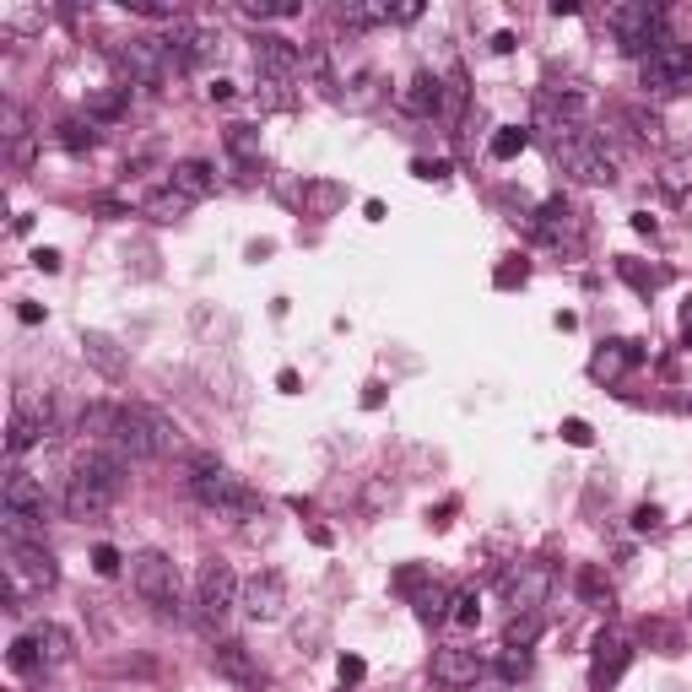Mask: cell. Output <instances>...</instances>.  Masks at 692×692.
I'll list each match as a JSON object with an SVG mask.
<instances>
[{
  "mask_svg": "<svg viewBox=\"0 0 692 692\" xmlns=\"http://www.w3.org/2000/svg\"><path fill=\"white\" fill-rule=\"evenodd\" d=\"M401 103H406V114H417V119H433L438 109H444V82L438 76H411L406 82V92H401Z\"/></svg>",
  "mask_w": 692,
  "mask_h": 692,
  "instance_id": "cell-21",
  "label": "cell"
},
{
  "mask_svg": "<svg viewBox=\"0 0 692 692\" xmlns=\"http://www.w3.org/2000/svg\"><path fill=\"white\" fill-rule=\"evenodd\" d=\"M617 276H622V282H633L638 292H655L665 282V271H644V265H633V260H617Z\"/></svg>",
  "mask_w": 692,
  "mask_h": 692,
  "instance_id": "cell-37",
  "label": "cell"
},
{
  "mask_svg": "<svg viewBox=\"0 0 692 692\" xmlns=\"http://www.w3.org/2000/svg\"><path fill=\"white\" fill-rule=\"evenodd\" d=\"M638 363H644V346H638V341H611L590 368H595V379H617L622 368H638Z\"/></svg>",
  "mask_w": 692,
  "mask_h": 692,
  "instance_id": "cell-24",
  "label": "cell"
},
{
  "mask_svg": "<svg viewBox=\"0 0 692 692\" xmlns=\"http://www.w3.org/2000/svg\"><path fill=\"white\" fill-rule=\"evenodd\" d=\"M163 49H168V60H173V71H195V65H206L211 55L222 49V33H211V28H195V22H173L168 38H163Z\"/></svg>",
  "mask_w": 692,
  "mask_h": 692,
  "instance_id": "cell-12",
  "label": "cell"
},
{
  "mask_svg": "<svg viewBox=\"0 0 692 692\" xmlns=\"http://www.w3.org/2000/svg\"><path fill=\"white\" fill-rule=\"evenodd\" d=\"M363 671H368V665L357 655H341V682H363Z\"/></svg>",
  "mask_w": 692,
  "mask_h": 692,
  "instance_id": "cell-48",
  "label": "cell"
},
{
  "mask_svg": "<svg viewBox=\"0 0 692 692\" xmlns=\"http://www.w3.org/2000/svg\"><path fill=\"white\" fill-rule=\"evenodd\" d=\"M276 390H287V395H298V374H292V368H282V374H276Z\"/></svg>",
  "mask_w": 692,
  "mask_h": 692,
  "instance_id": "cell-52",
  "label": "cell"
},
{
  "mask_svg": "<svg viewBox=\"0 0 692 692\" xmlns=\"http://www.w3.org/2000/svg\"><path fill=\"white\" fill-rule=\"evenodd\" d=\"M76 482H87L92 492H103V498H114L119 503V492H125L130 482V460L119 455V449H87L82 460H76Z\"/></svg>",
  "mask_w": 692,
  "mask_h": 692,
  "instance_id": "cell-13",
  "label": "cell"
},
{
  "mask_svg": "<svg viewBox=\"0 0 692 692\" xmlns=\"http://www.w3.org/2000/svg\"><path fill=\"white\" fill-rule=\"evenodd\" d=\"M125 460H163V455H179L184 449V433H179V422L163 417L157 406H125L119 401V433H114V444Z\"/></svg>",
  "mask_w": 692,
  "mask_h": 692,
  "instance_id": "cell-1",
  "label": "cell"
},
{
  "mask_svg": "<svg viewBox=\"0 0 692 692\" xmlns=\"http://www.w3.org/2000/svg\"><path fill=\"white\" fill-rule=\"evenodd\" d=\"M449 617H455L460 628H476V622H482V595H476V590H460V595H455V611H449Z\"/></svg>",
  "mask_w": 692,
  "mask_h": 692,
  "instance_id": "cell-38",
  "label": "cell"
},
{
  "mask_svg": "<svg viewBox=\"0 0 692 692\" xmlns=\"http://www.w3.org/2000/svg\"><path fill=\"white\" fill-rule=\"evenodd\" d=\"M141 211H146L152 222H179L184 211H190V201H184L179 190H168V184H163V190H152V195L141 201Z\"/></svg>",
  "mask_w": 692,
  "mask_h": 692,
  "instance_id": "cell-28",
  "label": "cell"
},
{
  "mask_svg": "<svg viewBox=\"0 0 692 692\" xmlns=\"http://www.w3.org/2000/svg\"><path fill=\"white\" fill-rule=\"evenodd\" d=\"M303 49L298 44H287V38H260L255 44V65H260V76H276V82H287V76H298L303 71Z\"/></svg>",
  "mask_w": 692,
  "mask_h": 692,
  "instance_id": "cell-20",
  "label": "cell"
},
{
  "mask_svg": "<svg viewBox=\"0 0 692 692\" xmlns=\"http://www.w3.org/2000/svg\"><path fill=\"white\" fill-rule=\"evenodd\" d=\"M206 98H211V103H228V98H233V82H228V76H217V82L206 87Z\"/></svg>",
  "mask_w": 692,
  "mask_h": 692,
  "instance_id": "cell-49",
  "label": "cell"
},
{
  "mask_svg": "<svg viewBox=\"0 0 692 692\" xmlns=\"http://www.w3.org/2000/svg\"><path fill=\"white\" fill-rule=\"evenodd\" d=\"M0 125H6V141L11 146H22V136H28V114H22L17 103H6V109H0Z\"/></svg>",
  "mask_w": 692,
  "mask_h": 692,
  "instance_id": "cell-42",
  "label": "cell"
},
{
  "mask_svg": "<svg viewBox=\"0 0 692 692\" xmlns=\"http://www.w3.org/2000/svg\"><path fill=\"white\" fill-rule=\"evenodd\" d=\"M552 146H557L563 173H574L579 184H611L617 179V152H611L601 136H590V130H574V136H563Z\"/></svg>",
  "mask_w": 692,
  "mask_h": 692,
  "instance_id": "cell-7",
  "label": "cell"
},
{
  "mask_svg": "<svg viewBox=\"0 0 692 692\" xmlns=\"http://www.w3.org/2000/svg\"><path fill=\"white\" fill-rule=\"evenodd\" d=\"M341 22H346L352 33L384 28V22H395V6H341Z\"/></svg>",
  "mask_w": 692,
  "mask_h": 692,
  "instance_id": "cell-31",
  "label": "cell"
},
{
  "mask_svg": "<svg viewBox=\"0 0 692 692\" xmlns=\"http://www.w3.org/2000/svg\"><path fill=\"white\" fill-rule=\"evenodd\" d=\"M130 109V87H114V92H98V98L87 103V119H98V125H114L119 114Z\"/></svg>",
  "mask_w": 692,
  "mask_h": 692,
  "instance_id": "cell-30",
  "label": "cell"
},
{
  "mask_svg": "<svg viewBox=\"0 0 692 692\" xmlns=\"http://www.w3.org/2000/svg\"><path fill=\"white\" fill-rule=\"evenodd\" d=\"M211 665H217V676H228L233 687H260V665L238 638H222V644L211 649Z\"/></svg>",
  "mask_w": 692,
  "mask_h": 692,
  "instance_id": "cell-19",
  "label": "cell"
},
{
  "mask_svg": "<svg viewBox=\"0 0 692 692\" xmlns=\"http://www.w3.org/2000/svg\"><path fill=\"white\" fill-rule=\"evenodd\" d=\"M606 28L617 33V49L633 60H644L649 49H660L665 38V6H655V0H633V6H611L606 11Z\"/></svg>",
  "mask_w": 692,
  "mask_h": 692,
  "instance_id": "cell-4",
  "label": "cell"
},
{
  "mask_svg": "<svg viewBox=\"0 0 692 692\" xmlns=\"http://www.w3.org/2000/svg\"><path fill=\"white\" fill-rule=\"evenodd\" d=\"M60 584V563L44 541H6V601L17 611V595L28 590H55Z\"/></svg>",
  "mask_w": 692,
  "mask_h": 692,
  "instance_id": "cell-5",
  "label": "cell"
},
{
  "mask_svg": "<svg viewBox=\"0 0 692 692\" xmlns=\"http://www.w3.org/2000/svg\"><path fill=\"white\" fill-rule=\"evenodd\" d=\"M33 644H38V655H44V671H55V665H65L76 655V638H71V628H60V622H38Z\"/></svg>",
  "mask_w": 692,
  "mask_h": 692,
  "instance_id": "cell-22",
  "label": "cell"
},
{
  "mask_svg": "<svg viewBox=\"0 0 692 692\" xmlns=\"http://www.w3.org/2000/svg\"><path fill=\"white\" fill-rule=\"evenodd\" d=\"M130 584L157 617H184V595H179V568H173L168 552H136L130 557Z\"/></svg>",
  "mask_w": 692,
  "mask_h": 692,
  "instance_id": "cell-3",
  "label": "cell"
},
{
  "mask_svg": "<svg viewBox=\"0 0 692 692\" xmlns=\"http://www.w3.org/2000/svg\"><path fill=\"white\" fill-rule=\"evenodd\" d=\"M563 438H568L574 449H590V444H595V433H590V422H584V417H568V422H563Z\"/></svg>",
  "mask_w": 692,
  "mask_h": 692,
  "instance_id": "cell-45",
  "label": "cell"
},
{
  "mask_svg": "<svg viewBox=\"0 0 692 692\" xmlns=\"http://www.w3.org/2000/svg\"><path fill=\"white\" fill-rule=\"evenodd\" d=\"M682 411H687V417H692V395H682Z\"/></svg>",
  "mask_w": 692,
  "mask_h": 692,
  "instance_id": "cell-55",
  "label": "cell"
},
{
  "mask_svg": "<svg viewBox=\"0 0 692 692\" xmlns=\"http://www.w3.org/2000/svg\"><path fill=\"white\" fill-rule=\"evenodd\" d=\"M103 509H114V498H103V492H92L87 482H65V514L71 519H98Z\"/></svg>",
  "mask_w": 692,
  "mask_h": 692,
  "instance_id": "cell-25",
  "label": "cell"
},
{
  "mask_svg": "<svg viewBox=\"0 0 692 692\" xmlns=\"http://www.w3.org/2000/svg\"><path fill=\"white\" fill-rule=\"evenodd\" d=\"M660 190H665V195H687V163H665Z\"/></svg>",
  "mask_w": 692,
  "mask_h": 692,
  "instance_id": "cell-44",
  "label": "cell"
},
{
  "mask_svg": "<svg viewBox=\"0 0 692 692\" xmlns=\"http://www.w3.org/2000/svg\"><path fill=\"white\" fill-rule=\"evenodd\" d=\"M682 341L692 346V309H687V330H682Z\"/></svg>",
  "mask_w": 692,
  "mask_h": 692,
  "instance_id": "cell-54",
  "label": "cell"
},
{
  "mask_svg": "<svg viewBox=\"0 0 692 692\" xmlns=\"http://www.w3.org/2000/svg\"><path fill=\"white\" fill-rule=\"evenodd\" d=\"M0 28H6V33H38V28H44V11H22V6H0Z\"/></svg>",
  "mask_w": 692,
  "mask_h": 692,
  "instance_id": "cell-36",
  "label": "cell"
},
{
  "mask_svg": "<svg viewBox=\"0 0 692 692\" xmlns=\"http://www.w3.org/2000/svg\"><path fill=\"white\" fill-rule=\"evenodd\" d=\"M55 433V406L49 401H17L11 411V428H6V455H28L33 444H44V438Z\"/></svg>",
  "mask_w": 692,
  "mask_h": 692,
  "instance_id": "cell-14",
  "label": "cell"
},
{
  "mask_svg": "<svg viewBox=\"0 0 692 692\" xmlns=\"http://www.w3.org/2000/svg\"><path fill=\"white\" fill-rule=\"evenodd\" d=\"M238 590H244V579H238L222 557H206L201 574H195V606H201V617L211 628H222V622L238 611Z\"/></svg>",
  "mask_w": 692,
  "mask_h": 692,
  "instance_id": "cell-9",
  "label": "cell"
},
{
  "mask_svg": "<svg viewBox=\"0 0 692 692\" xmlns=\"http://www.w3.org/2000/svg\"><path fill=\"white\" fill-rule=\"evenodd\" d=\"M238 617L244 622H282L287 617V579L276 574V568L249 574L244 590H238Z\"/></svg>",
  "mask_w": 692,
  "mask_h": 692,
  "instance_id": "cell-10",
  "label": "cell"
},
{
  "mask_svg": "<svg viewBox=\"0 0 692 692\" xmlns=\"http://www.w3.org/2000/svg\"><path fill=\"white\" fill-rule=\"evenodd\" d=\"M228 152L238 163H260V130L255 125H228Z\"/></svg>",
  "mask_w": 692,
  "mask_h": 692,
  "instance_id": "cell-32",
  "label": "cell"
},
{
  "mask_svg": "<svg viewBox=\"0 0 692 692\" xmlns=\"http://www.w3.org/2000/svg\"><path fill=\"white\" fill-rule=\"evenodd\" d=\"M638 82H644V92H655V98L687 92L692 87V49L682 38H665L660 49H649V55L638 60Z\"/></svg>",
  "mask_w": 692,
  "mask_h": 692,
  "instance_id": "cell-6",
  "label": "cell"
},
{
  "mask_svg": "<svg viewBox=\"0 0 692 692\" xmlns=\"http://www.w3.org/2000/svg\"><path fill=\"white\" fill-rule=\"evenodd\" d=\"M190 492H195V503H206L211 514H222V519H260L265 509V498L255 487H244L238 476L228 471H217V476H190Z\"/></svg>",
  "mask_w": 692,
  "mask_h": 692,
  "instance_id": "cell-8",
  "label": "cell"
},
{
  "mask_svg": "<svg viewBox=\"0 0 692 692\" xmlns=\"http://www.w3.org/2000/svg\"><path fill=\"white\" fill-rule=\"evenodd\" d=\"M244 17L249 22H287V17H298V6H292V0H282V6H255V0H249Z\"/></svg>",
  "mask_w": 692,
  "mask_h": 692,
  "instance_id": "cell-40",
  "label": "cell"
},
{
  "mask_svg": "<svg viewBox=\"0 0 692 692\" xmlns=\"http://www.w3.org/2000/svg\"><path fill=\"white\" fill-rule=\"evenodd\" d=\"M552 590V568L547 563H514L509 574H503V601H509L514 611H536L541 601H547Z\"/></svg>",
  "mask_w": 692,
  "mask_h": 692,
  "instance_id": "cell-15",
  "label": "cell"
},
{
  "mask_svg": "<svg viewBox=\"0 0 692 692\" xmlns=\"http://www.w3.org/2000/svg\"><path fill=\"white\" fill-rule=\"evenodd\" d=\"M92 568H98L103 579H114L119 568H125V557H119V547H109V541H98V547H92Z\"/></svg>",
  "mask_w": 692,
  "mask_h": 692,
  "instance_id": "cell-41",
  "label": "cell"
},
{
  "mask_svg": "<svg viewBox=\"0 0 692 692\" xmlns=\"http://www.w3.org/2000/svg\"><path fill=\"white\" fill-rule=\"evenodd\" d=\"M525 146H530V130H519V125H503L498 136H492V146H487V152L498 157V163H509V157H519V152H525Z\"/></svg>",
  "mask_w": 692,
  "mask_h": 692,
  "instance_id": "cell-33",
  "label": "cell"
},
{
  "mask_svg": "<svg viewBox=\"0 0 692 692\" xmlns=\"http://www.w3.org/2000/svg\"><path fill=\"white\" fill-rule=\"evenodd\" d=\"M541 628H547L541 611H514V617L503 622V644H509V649H530L541 638Z\"/></svg>",
  "mask_w": 692,
  "mask_h": 692,
  "instance_id": "cell-27",
  "label": "cell"
},
{
  "mask_svg": "<svg viewBox=\"0 0 692 692\" xmlns=\"http://www.w3.org/2000/svg\"><path fill=\"white\" fill-rule=\"evenodd\" d=\"M628 665H633V649H628V638H622V633H601V638H595V660H590V682L595 687H611V682H617V676L622 671H628Z\"/></svg>",
  "mask_w": 692,
  "mask_h": 692,
  "instance_id": "cell-17",
  "label": "cell"
},
{
  "mask_svg": "<svg viewBox=\"0 0 692 692\" xmlns=\"http://www.w3.org/2000/svg\"><path fill=\"white\" fill-rule=\"evenodd\" d=\"M6 665H11V671H17V676H38V671H44V655H38L33 633L11 638V649H6Z\"/></svg>",
  "mask_w": 692,
  "mask_h": 692,
  "instance_id": "cell-29",
  "label": "cell"
},
{
  "mask_svg": "<svg viewBox=\"0 0 692 692\" xmlns=\"http://www.w3.org/2000/svg\"><path fill=\"white\" fill-rule=\"evenodd\" d=\"M498 671H503V682H519V676L530 671V649H509V644H503V655H498Z\"/></svg>",
  "mask_w": 692,
  "mask_h": 692,
  "instance_id": "cell-39",
  "label": "cell"
},
{
  "mask_svg": "<svg viewBox=\"0 0 692 692\" xmlns=\"http://www.w3.org/2000/svg\"><path fill=\"white\" fill-rule=\"evenodd\" d=\"M82 357H87L92 368H103L109 379H119V374H125V363H130V357L119 352L109 336H98V330H87V336H82Z\"/></svg>",
  "mask_w": 692,
  "mask_h": 692,
  "instance_id": "cell-23",
  "label": "cell"
},
{
  "mask_svg": "<svg viewBox=\"0 0 692 692\" xmlns=\"http://www.w3.org/2000/svg\"><path fill=\"white\" fill-rule=\"evenodd\" d=\"M44 519H49L44 482L28 471H11L6 487H0V530H6V541H38L44 536Z\"/></svg>",
  "mask_w": 692,
  "mask_h": 692,
  "instance_id": "cell-2",
  "label": "cell"
},
{
  "mask_svg": "<svg viewBox=\"0 0 692 692\" xmlns=\"http://www.w3.org/2000/svg\"><path fill=\"white\" fill-rule=\"evenodd\" d=\"M33 265H38V271H49V276H55V271H60V255H55V249H38Z\"/></svg>",
  "mask_w": 692,
  "mask_h": 692,
  "instance_id": "cell-50",
  "label": "cell"
},
{
  "mask_svg": "<svg viewBox=\"0 0 692 692\" xmlns=\"http://www.w3.org/2000/svg\"><path fill=\"white\" fill-rule=\"evenodd\" d=\"M433 682L438 687H476V676L487 671V660L476 655V649H465V644H444V649H433Z\"/></svg>",
  "mask_w": 692,
  "mask_h": 692,
  "instance_id": "cell-16",
  "label": "cell"
},
{
  "mask_svg": "<svg viewBox=\"0 0 692 692\" xmlns=\"http://www.w3.org/2000/svg\"><path fill=\"white\" fill-rule=\"evenodd\" d=\"M633 530H660V509H655V503H644V509L633 514Z\"/></svg>",
  "mask_w": 692,
  "mask_h": 692,
  "instance_id": "cell-47",
  "label": "cell"
},
{
  "mask_svg": "<svg viewBox=\"0 0 692 692\" xmlns=\"http://www.w3.org/2000/svg\"><path fill=\"white\" fill-rule=\"evenodd\" d=\"M168 190H179L184 201H206L211 190H217V168L206 163V157H184V163H173L168 168Z\"/></svg>",
  "mask_w": 692,
  "mask_h": 692,
  "instance_id": "cell-18",
  "label": "cell"
},
{
  "mask_svg": "<svg viewBox=\"0 0 692 692\" xmlns=\"http://www.w3.org/2000/svg\"><path fill=\"white\" fill-rule=\"evenodd\" d=\"M114 60H119V71L130 76V87H163L168 71H173L163 38H130V44L114 49Z\"/></svg>",
  "mask_w": 692,
  "mask_h": 692,
  "instance_id": "cell-11",
  "label": "cell"
},
{
  "mask_svg": "<svg viewBox=\"0 0 692 692\" xmlns=\"http://www.w3.org/2000/svg\"><path fill=\"white\" fill-rule=\"evenodd\" d=\"M17 319H22V325H38V319H44V309H38V303H22Z\"/></svg>",
  "mask_w": 692,
  "mask_h": 692,
  "instance_id": "cell-53",
  "label": "cell"
},
{
  "mask_svg": "<svg viewBox=\"0 0 692 692\" xmlns=\"http://www.w3.org/2000/svg\"><path fill=\"white\" fill-rule=\"evenodd\" d=\"M98 119H87V114H71V119H60V146L65 152H92L98 146Z\"/></svg>",
  "mask_w": 692,
  "mask_h": 692,
  "instance_id": "cell-26",
  "label": "cell"
},
{
  "mask_svg": "<svg viewBox=\"0 0 692 692\" xmlns=\"http://www.w3.org/2000/svg\"><path fill=\"white\" fill-rule=\"evenodd\" d=\"M411 173H417V179H449V163H428V157H417Z\"/></svg>",
  "mask_w": 692,
  "mask_h": 692,
  "instance_id": "cell-46",
  "label": "cell"
},
{
  "mask_svg": "<svg viewBox=\"0 0 692 692\" xmlns=\"http://www.w3.org/2000/svg\"><path fill=\"white\" fill-rule=\"evenodd\" d=\"M525 265H503V271H498V287H514V282H525Z\"/></svg>",
  "mask_w": 692,
  "mask_h": 692,
  "instance_id": "cell-51",
  "label": "cell"
},
{
  "mask_svg": "<svg viewBox=\"0 0 692 692\" xmlns=\"http://www.w3.org/2000/svg\"><path fill=\"white\" fill-rule=\"evenodd\" d=\"M390 584H395L401 595H422V584H433V579H428V568H401V574H395Z\"/></svg>",
  "mask_w": 692,
  "mask_h": 692,
  "instance_id": "cell-43",
  "label": "cell"
},
{
  "mask_svg": "<svg viewBox=\"0 0 692 692\" xmlns=\"http://www.w3.org/2000/svg\"><path fill=\"white\" fill-rule=\"evenodd\" d=\"M444 606H455V595L438 590V584H428V590L417 595V617H422V622H444V617H449Z\"/></svg>",
  "mask_w": 692,
  "mask_h": 692,
  "instance_id": "cell-35",
  "label": "cell"
},
{
  "mask_svg": "<svg viewBox=\"0 0 692 692\" xmlns=\"http://www.w3.org/2000/svg\"><path fill=\"white\" fill-rule=\"evenodd\" d=\"M574 584H579V601H584V606H601V611L611 606V584L595 574V568H579V579H574Z\"/></svg>",
  "mask_w": 692,
  "mask_h": 692,
  "instance_id": "cell-34",
  "label": "cell"
}]
</instances>
